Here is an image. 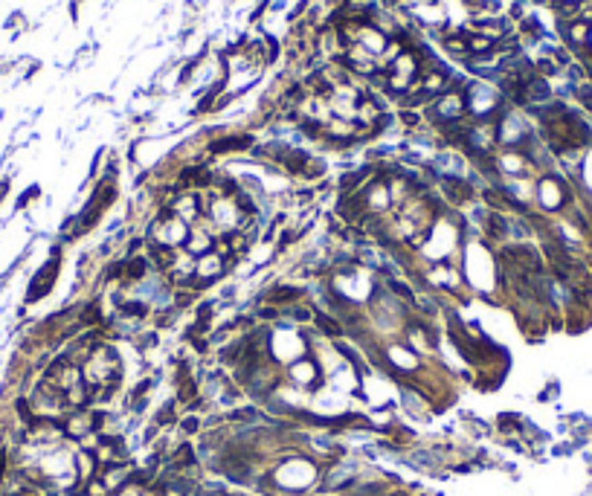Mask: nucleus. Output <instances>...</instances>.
<instances>
[{
  "mask_svg": "<svg viewBox=\"0 0 592 496\" xmlns=\"http://www.w3.org/2000/svg\"><path fill=\"white\" fill-rule=\"evenodd\" d=\"M55 273H59V252H52V259L41 267V270L35 273V281H32V288L30 293H26V299H38V296H44L50 288H52V281H55Z\"/></svg>",
  "mask_w": 592,
  "mask_h": 496,
  "instance_id": "obj_1",
  "label": "nucleus"
},
{
  "mask_svg": "<svg viewBox=\"0 0 592 496\" xmlns=\"http://www.w3.org/2000/svg\"><path fill=\"white\" fill-rule=\"evenodd\" d=\"M502 256L509 264H517L523 273H540V256L534 252L531 247H505L502 250Z\"/></svg>",
  "mask_w": 592,
  "mask_h": 496,
  "instance_id": "obj_2",
  "label": "nucleus"
},
{
  "mask_svg": "<svg viewBox=\"0 0 592 496\" xmlns=\"http://www.w3.org/2000/svg\"><path fill=\"white\" fill-rule=\"evenodd\" d=\"M253 143L250 137H230V139H218L213 143V151H238V148H247Z\"/></svg>",
  "mask_w": 592,
  "mask_h": 496,
  "instance_id": "obj_3",
  "label": "nucleus"
},
{
  "mask_svg": "<svg viewBox=\"0 0 592 496\" xmlns=\"http://www.w3.org/2000/svg\"><path fill=\"white\" fill-rule=\"evenodd\" d=\"M569 41H572L575 47H584V44H589V26H586L584 21L572 23V26H569Z\"/></svg>",
  "mask_w": 592,
  "mask_h": 496,
  "instance_id": "obj_4",
  "label": "nucleus"
},
{
  "mask_svg": "<svg viewBox=\"0 0 592 496\" xmlns=\"http://www.w3.org/2000/svg\"><path fill=\"white\" fill-rule=\"evenodd\" d=\"M79 473L84 482H90V476L96 473V456L93 453H79Z\"/></svg>",
  "mask_w": 592,
  "mask_h": 496,
  "instance_id": "obj_5",
  "label": "nucleus"
},
{
  "mask_svg": "<svg viewBox=\"0 0 592 496\" xmlns=\"http://www.w3.org/2000/svg\"><path fill=\"white\" fill-rule=\"evenodd\" d=\"M444 183H447V186H444V189H447L450 195H453V197H456V201H468V197H471V189H468V186H464V183H459V180H453V177H447Z\"/></svg>",
  "mask_w": 592,
  "mask_h": 496,
  "instance_id": "obj_6",
  "label": "nucleus"
},
{
  "mask_svg": "<svg viewBox=\"0 0 592 496\" xmlns=\"http://www.w3.org/2000/svg\"><path fill=\"white\" fill-rule=\"evenodd\" d=\"M299 299V288H276L270 290V302H293Z\"/></svg>",
  "mask_w": 592,
  "mask_h": 496,
  "instance_id": "obj_7",
  "label": "nucleus"
},
{
  "mask_svg": "<svg viewBox=\"0 0 592 496\" xmlns=\"http://www.w3.org/2000/svg\"><path fill=\"white\" fill-rule=\"evenodd\" d=\"M317 325H319V328L326 331V334H331V337H340V334H343L340 325H337L331 317H326V314H317Z\"/></svg>",
  "mask_w": 592,
  "mask_h": 496,
  "instance_id": "obj_8",
  "label": "nucleus"
},
{
  "mask_svg": "<svg viewBox=\"0 0 592 496\" xmlns=\"http://www.w3.org/2000/svg\"><path fill=\"white\" fill-rule=\"evenodd\" d=\"M175 421V404H166L163 413L157 415V424H172Z\"/></svg>",
  "mask_w": 592,
  "mask_h": 496,
  "instance_id": "obj_9",
  "label": "nucleus"
},
{
  "mask_svg": "<svg viewBox=\"0 0 592 496\" xmlns=\"http://www.w3.org/2000/svg\"><path fill=\"white\" fill-rule=\"evenodd\" d=\"M143 273H146V261H143V259H137V261L128 267V279H139Z\"/></svg>",
  "mask_w": 592,
  "mask_h": 496,
  "instance_id": "obj_10",
  "label": "nucleus"
},
{
  "mask_svg": "<svg viewBox=\"0 0 592 496\" xmlns=\"http://www.w3.org/2000/svg\"><path fill=\"white\" fill-rule=\"evenodd\" d=\"M488 230H491V235H502V230H505L502 218H500V215H491V224H488Z\"/></svg>",
  "mask_w": 592,
  "mask_h": 496,
  "instance_id": "obj_11",
  "label": "nucleus"
},
{
  "mask_svg": "<svg viewBox=\"0 0 592 496\" xmlns=\"http://www.w3.org/2000/svg\"><path fill=\"white\" fill-rule=\"evenodd\" d=\"M256 418V409H238V413H233V421H253Z\"/></svg>",
  "mask_w": 592,
  "mask_h": 496,
  "instance_id": "obj_12",
  "label": "nucleus"
},
{
  "mask_svg": "<svg viewBox=\"0 0 592 496\" xmlns=\"http://www.w3.org/2000/svg\"><path fill=\"white\" fill-rule=\"evenodd\" d=\"M389 288H392L395 293H401V296H406V299H413V290H406L404 285H398V281H389Z\"/></svg>",
  "mask_w": 592,
  "mask_h": 496,
  "instance_id": "obj_13",
  "label": "nucleus"
},
{
  "mask_svg": "<svg viewBox=\"0 0 592 496\" xmlns=\"http://www.w3.org/2000/svg\"><path fill=\"white\" fill-rule=\"evenodd\" d=\"M581 102L592 110V88H581Z\"/></svg>",
  "mask_w": 592,
  "mask_h": 496,
  "instance_id": "obj_14",
  "label": "nucleus"
},
{
  "mask_svg": "<svg viewBox=\"0 0 592 496\" xmlns=\"http://www.w3.org/2000/svg\"><path fill=\"white\" fill-rule=\"evenodd\" d=\"M197 427H201V424H197V418H186V421H183V430H186V433H195Z\"/></svg>",
  "mask_w": 592,
  "mask_h": 496,
  "instance_id": "obj_15",
  "label": "nucleus"
},
{
  "mask_svg": "<svg viewBox=\"0 0 592 496\" xmlns=\"http://www.w3.org/2000/svg\"><path fill=\"white\" fill-rule=\"evenodd\" d=\"M192 337V334H189ZM195 339V337H192ZM195 346H197V351H206V339H195Z\"/></svg>",
  "mask_w": 592,
  "mask_h": 496,
  "instance_id": "obj_16",
  "label": "nucleus"
},
{
  "mask_svg": "<svg viewBox=\"0 0 592 496\" xmlns=\"http://www.w3.org/2000/svg\"><path fill=\"white\" fill-rule=\"evenodd\" d=\"M6 186H9V183H0V197H3V192H6Z\"/></svg>",
  "mask_w": 592,
  "mask_h": 496,
  "instance_id": "obj_17",
  "label": "nucleus"
},
{
  "mask_svg": "<svg viewBox=\"0 0 592 496\" xmlns=\"http://www.w3.org/2000/svg\"><path fill=\"white\" fill-rule=\"evenodd\" d=\"M589 47H592V30H589Z\"/></svg>",
  "mask_w": 592,
  "mask_h": 496,
  "instance_id": "obj_18",
  "label": "nucleus"
}]
</instances>
